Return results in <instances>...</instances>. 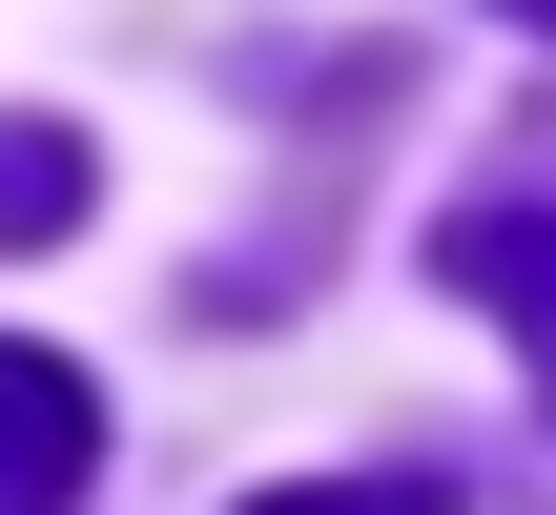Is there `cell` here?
I'll return each mask as SVG.
<instances>
[{
	"instance_id": "cell-2",
	"label": "cell",
	"mask_w": 556,
	"mask_h": 515,
	"mask_svg": "<svg viewBox=\"0 0 556 515\" xmlns=\"http://www.w3.org/2000/svg\"><path fill=\"white\" fill-rule=\"evenodd\" d=\"M495 330H516V372H536V413H556V206H454V248H433Z\"/></svg>"
},
{
	"instance_id": "cell-5",
	"label": "cell",
	"mask_w": 556,
	"mask_h": 515,
	"mask_svg": "<svg viewBox=\"0 0 556 515\" xmlns=\"http://www.w3.org/2000/svg\"><path fill=\"white\" fill-rule=\"evenodd\" d=\"M495 21H536V41H556V0H495Z\"/></svg>"
},
{
	"instance_id": "cell-3",
	"label": "cell",
	"mask_w": 556,
	"mask_h": 515,
	"mask_svg": "<svg viewBox=\"0 0 556 515\" xmlns=\"http://www.w3.org/2000/svg\"><path fill=\"white\" fill-rule=\"evenodd\" d=\"M83 227V124H0V248Z\"/></svg>"
},
{
	"instance_id": "cell-4",
	"label": "cell",
	"mask_w": 556,
	"mask_h": 515,
	"mask_svg": "<svg viewBox=\"0 0 556 515\" xmlns=\"http://www.w3.org/2000/svg\"><path fill=\"white\" fill-rule=\"evenodd\" d=\"M248 515H454V475H309V495H248Z\"/></svg>"
},
{
	"instance_id": "cell-1",
	"label": "cell",
	"mask_w": 556,
	"mask_h": 515,
	"mask_svg": "<svg viewBox=\"0 0 556 515\" xmlns=\"http://www.w3.org/2000/svg\"><path fill=\"white\" fill-rule=\"evenodd\" d=\"M83 475H103V392L0 330V515H83Z\"/></svg>"
}]
</instances>
